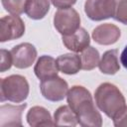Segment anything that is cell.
<instances>
[{
  "mask_svg": "<svg viewBox=\"0 0 127 127\" xmlns=\"http://www.w3.org/2000/svg\"><path fill=\"white\" fill-rule=\"evenodd\" d=\"M54 122L57 126H76L78 124L75 113L68 105L60 106L54 113Z\"/></svg>",
  "mask_w": 127,
  "mask_h": 127,
  "instance_id": "obj_17",
  "label": "cell"
},
{
  "mask_svg": "<svg viewBox=\"0 0 127 127\" xmlns=\"http://www.w3.org/2000/svg\"><path fill=\"white\" fill-rule=\"evenodd\" d=\"M1 53V64H0V71L4 72L8 69H10V67L13 64V60H12V55L11 52L2 49L0 51Z\"/></svg>",
  "mask_w": 127,
  "mask_h": 127,
  "instance_id": "obj_21",
  "label": "cell"
},
{
  "mask_svg": "<svg viewBox=\"0 0 127 127\" xmlns=\"http://www.w3.org/2000/svg\"><path fill=\"white\" fill-rule=\"evenodd\" d=\"M92 39L95 43L103 46H109L115 44L120 36V29L111 23H104L97 26L92 31Z\"/></svg>",
  "mask_w": 127,
  "mask_h": 127,
  "instance_id": "obj_10",
  "label": "cell"
},
{
  "mask_svg": "<svg viewBox=\"0 0 127 127\" xmlns=\"http://www.w3.org/2000/svg\"><path fill=\"white\" fill-rule=\"evenodd\" d=\"M68 106L75 113L77 122L83 127H100L102 117L93 102L91 93L82 85H73L66 94Z\"/></svg>",
  "mask_w": 127,
  "mask_h": 127,
  "instance_id": "obj_1",
  "label": "cell"
},
{
  "mask_svg": "<svg viewBox=\"0 0 127 127\" xmlns=\"http://www.w3.org/2000/svg\"><path fill=\"white\" fill-rule=\"evenodd\" d=\"M59 70L65 74H75L81 69L80 56L76 54H64L57 58Z\"/></svg>",
  "mask_w": 127,
  "mask_h": 127,
  "instance_id": "obj_14",
  "label": "cell"
},
{
  "mask_svg": "<svg viewBox=\"0 0 127 127\" xmlns=\"http://www.w3.org/2000/svg\"><path fill=\"white\" fill-rule=\"evenodd\" d=\"M54 26L61 35H70L80 28V16L71 7L59 9L54 15Z\"/></svg>",
  "mask_w": 127,
  "mask_h": 127,
  "instance_id": "obj_4",
  "label": "cell"
},
{
  "mask_svg": "<svg viewBox=\"0 0 127 127\" xmlns=\"http://www.w3.org/2000/svg\"><path fill=\"white\" fill-rule=\"evenodd\" d=\"M120 62H121V64H122V65L127 69V46L125 47V49H124L123 52L121 53Z\"/></svg>",
  "mask_w": 127,
  "mask_h": 127,
  "instance_id": "obj_24",
  "label": "cell"
},
{
  "mask_svg": "<svg viewBox=\"0 0 127 127\" xmlns=\"http://www.w3.org/2000/svg\"><path fill=\"white\" fill-rule=\"evenodd\" d=\"M30 87L25 76L12 74L1 78L0 80V100L20 103L27 99Z\"/></svg>",
  "mask_w": 127,
  "mask_h": 127,
  "instance_id": "obj_3",
  "label": "cell"
},
{
  "mask_svg": "<svg viewBox=\"0 0 127 127\" xmlns=\"http://www.w3.org/2000/svg\"><path fill=\"white\" fill-rule=\"evenodd\" d=\"M113 18L116 21L127 25V0H116Z\"/></svg>",
  "mask_w": 127,
  "mask_h": 127,
  "instance_id": "obj_20",
  "label": "cell"
},
{
  "mask_svg": "<svg viewBox=\"0 0 127 127\" xmlns=\"http://www.w3.org/2000/svg\"><path fill=\"white\" fill-rule=\"evenodd\" d=\"M94 98L99 110L111 119L126 107L124 95L116 85L110 82L101 83L95 90Z\"/></svg>",
  "mask_w": 127,
  "mask_h": 127,
  "instance_id": "obj_2",
  "label": "cell"
},
{
  "mask_svg": "<svg viewBox=\"0 0 127 127\" xmlns=\"http://www.w3.org/2000/svg\"><path fill=\"white\" fill-rule=\"evenodd\" d=\"M40 89L42 95L50 101H61L68 92L67 82L59 75L41 80Z\"/></svg>",
  "mask_w": 127,
  "mask_h": 127,
  "instance_id": "obj_5",
  "label": "cell"
},
{
  "mask_svg": "<svg viewBox=\"0 0 127 127\" xmlns=\"http://www.w3.org/2000/svg\"><path fill=\"white\" fill-rule=\"evenodd\" d=\"M24 21L18 15H8L0 19V42L20 39L25 34Z\"/></svg>",
  "mask_w": 127,
  "mask_h": 127,
  "instance_id": "obj_6",
  "label": "cell"
},
{
  "mask_svg": "<svg viewBox=\"0 0 127 127\" xmlns=\"http://www.w3.org/2000/svg\"><path fill=\"white\" fill-rule=\"evenodd\" d=\"M3 8L12 15H20L25 12L27 0H1Z\"/></svg>",
  "mask_w": 127,
  "mask_h": 127,
  "instance_id": "obj_19",
  "label": "cell"
},
{
  "mask_svg": "<svg viewBox=\"0 0 127 127\" xmlns=\"http://www.w3.org/2000/svg\"><path fill=\"white\" fill-rule=\"evenodd\" d=\"M62 40L64 46L73 53H79L83 51L90 44V37L87 31L81 27L70 35L63 36Z\"/></svg>",
  "mask_w": 127,
  "mask_h": 127,
  "instance_id": "obj_11",
  "label": "cell"
},
{
  "mask_svg": "<svg viewBox=\"0 0 127 127\" xmlns=\"http://www.w3.org/2000/svg\"><path fill=\"white\" fill-rule=\"evenodd\" d=\"M112 120L116 127H127V106Z\"/></svg>",
  "mask_w": 127,
  "mask_h": 127,
  "instance_id": "obj_22",
  "label": "cell"
},
{
  "mask_svg": "<svg viewBox=\"0 0 127 127\" xmlns=\"http://www.w3.org/2000/svg\"><path fill=\"white\" fill-rule=\"evenodd\" d=\"M52 4L59 9H63V8H69L72 5L75 4L76 0H51Z\"/></svg>",
  "mask_w": 127,
  "mask_h": 127,
  "instance_id": "obj_23",
  "label": "cell"
},
{
  "mask_svg": "<svg viewBox=\"0 0 127 127\" xmlns=\"http://www.w3.org/2000/svg\"><path fill=\"white\" fill-rule=\"evenodd\" d=\"M26 107L27 103L2 104L0 106V127H22V113Z\"/></svg>",
  "mask_w": 127,
  "mask_h": 127,
  "instance_id": "obj_9",
  "label": "cell"
},
{
  "mask_svg": "<svg viewBox=\"0 0 127 127\" xmlns=\"http://www.w3.org/2000/svg\"><path fill=\"white\" fill-rule=\"evenodd\" d=\"M98 67L102 73L109 75L115 74L117 71H119L120 64L118 59V50L113 49L106 51L100 59Z\"/></svg>",
  "mask_w": 127,
  "mask_h": 127,
  "instance_id": "obj_15",
  "label": "cell"
},
{
  "mask_svg": "<svg viewBox=\"0 0 127 127\" xmlns=\"http://www.w3.org/2000/svg\"><path fill=\"white\" fill-rule=\"evenodd\" d=\"M116 0H86L84 12L92 21H102L114 16Z\"/></svg>",
  "mask_w": 127,
  "mask_h": 127,
  "instance_id": "obj_7",
  "label": "cell"
},
{
  "mask_svg": "<svg viewBox=\"0 0 127 127\" xmlns=\"http://www.w3.org/2000/svg\"><path fill=\"white\" fill-rule=\"evenodd\" d=\"M13 65L23 69L30 67L37 59V50L30 43H22L15 46L11 51Z\"/></svg>",
  "mask_w": 127,
  "mask_h": 127,
  "instance_id": "obj_8",
  "label": "cell"
},
{
  "mask_svg": "<svg viewBox=\"0 0 127 127\" xmlns=\"http://www.w3.org/2000/svg\"><path fill=\"white\" fill-rule=\"evenodd\" d=\"M34 72L36 76L41 80L58 75L59 67L57 64V60L51 56H41L34 66Z\"/></svg>",
  "mask_w": 127,
  "mask_h": 127,
  "instance_id": "obj_12",
  "label": "cell"
},
{
  "mask_svg": "<svg viewBox=\"0 0 127 127\" xmlns=\"http://www.w3.org/2000/svg\"><path fill=\"white\" fill-rule=\"evenodd\" d=\"M50 10V0H27L26 15L33 20L43 19Z\"/></svg>",
  "mask_w": 127,
  "mask_h": 127,
  "instance_id": "obj_16",
  "label": "cell"
},
{
  "mask_svg": "<svg viewBox=\"0 0 127 127\" xmlns=\"http://www.w3.org/2000/svg\"><path fill=\"white\" fill-rule=\"evenodd\" d=\"M27 122L32 127L54 126L55 122L51 113L43 106H33L26 115Z\"/></svg>",
  "mask_w": 127,
  "mask_h": 127,
  "instance_id": "obj_13",
  "label": "cell"
},
{
  "mask_svg": "<svg viewBox=\"0 0 127 127\" xmlns=\"http://www.w3.org/2000/svg\"><path fill=\"white\" fill-rule=\"evenodd\" d=\"M80 61H81V69L91 70L98 66L100 62V56L98 51L91 46H88L83 51L80 52Z\"/></svg>",
  "mask_w": 127,
  "mask_h": 127,
  "instance_id": "obj_18",
  "label": "cell"
}]
</instances>
